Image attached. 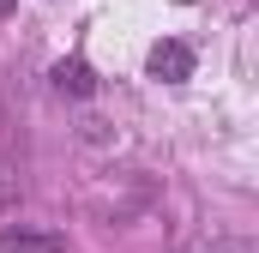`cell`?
<instances>
[{
  "instance_id": "7a4b0ae2",
  "label": "cell",
  "mask_w": 259,
  "mask_h": 253,
  "mask_svg": "<svg viewBox=\"0 0 259 253\" xmlns=\"http://www.w3.org/2000/svg\"><path fill=\"white\" fill-rule=\"evenodd\" d=\"M0 253H66L61 229H0Z\"/></svg>"
},
{
  "instance_id": "5b68a950",
  "label": "cell",
  "mask_w": 259,
  "mask_h": 253,
  "mask_svg": "<svg viewBox=\"0 0 259 253\" xmlns=\"http://www.w3.org/2000/svg\"><path fill=\"white\" fill-rule=\"evenodd\" d=\"M12 205H18V175L0 163V211H12Z\"/></svg>"
},
{
  "instance_id": "6da1fadb",
  "label": "cell",
  "mask_w": 259,
  "mask_h": 253,
  "mask_svg": "<svg viewBox=\"0 0 259 253\" xmlns=\"http://www.w3.org/2000/svg\"><path fill=\"white\" fill-rule=\"evenodd\" d=\"M145 66H151V78H157V85H181V78H193V49H187V43H175V36H163V43H151Z\"/></svg>"
},
{
  "instance_id": "8992f818",
  "label": "cell",
  "mask_w": 259,
  "mask_h": 253,
  "mask_svg": "<svg viewBox=\"0 0 259 253\" xmlns=\"http://www.w3.org/2000/svg\"><path fill=\"white\" fill-rule=\"evenodd\" d=\"M12 6H18V0H0V12H12Z\"/></svg>"
},
{
  "instance_id": "3957f363",
  "label": "cell",
  "mask_w": 259,
  "mask_h": 253,
  "mask_svg": "<svg viewBox=\"0 0 259 253\" xmlns=\"http://www.w3.org/2000/svg\"><path fill=\"white\" fill-rule=\"evenodd\" d=\"M55 91H61V97H91V91H97V72L84 61H61L55 66Z\"/></svg>"
},
{
  "instance_id": "277c9868",
  "label": "cell",
  "mask_w": 259,
  "mask_h": 253,
  "mask_svg": "<svg viewBox=\"0 0 259 253\" xmlns=\"http://www.w3.org/2000/svg\"><path fill=\"white\" fill-rule=\"evenodd\" d=\"M181 253H259V241H247V235H199V241H181Z\"/></svg>"
}]
</instances>
